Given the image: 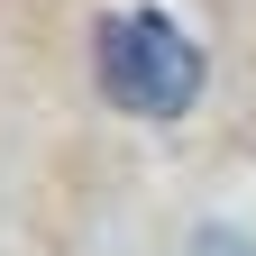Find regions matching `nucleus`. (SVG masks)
<instances>
[{"mask_svg": "<svg viewBox=\"0 0 256 256\" xmlns=\"http://www.w3.org/2000/svg\"><path fill=\"white\" fill-rule=\"evenodd\" d=\"M92 74L128 119H183L202 101V46L165 10H110L92 28Z\"/></svg>", "mask_w": 256, "mask_h": 256, "instance_id": "f257e3e1", "label": "nucleus"}]
</instances>
